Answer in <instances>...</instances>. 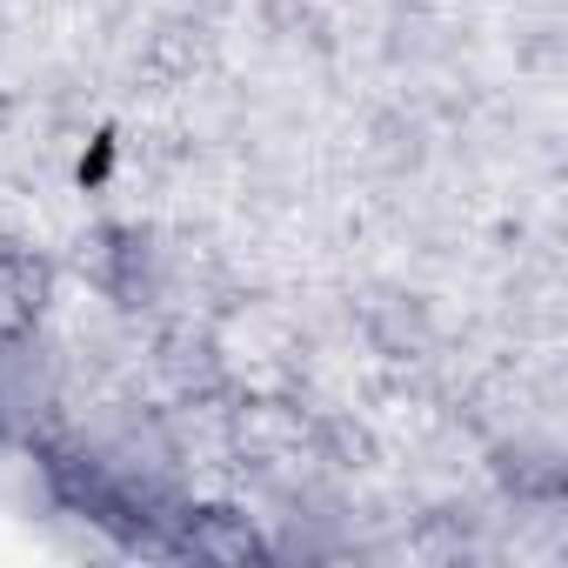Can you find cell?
Segmentation results:
<instances>
[{
	"instance_id": "cell-1",
	"label": "cell",
	"mask_w": 568,
	"mask_h": 568,
	"mask_svg": "<svg viewBox=\"0 0 568 568\" xmlns=\"http://www.w3.org/2000/svg\"><path fill=\"white\" fill-rule=\"evenodd\" d=\"M101 281H108V295L128 302V308L154 302V295H161V247H154L148 234H134V227H128V234H108Z\"/></svg>"
}]
</instances>
